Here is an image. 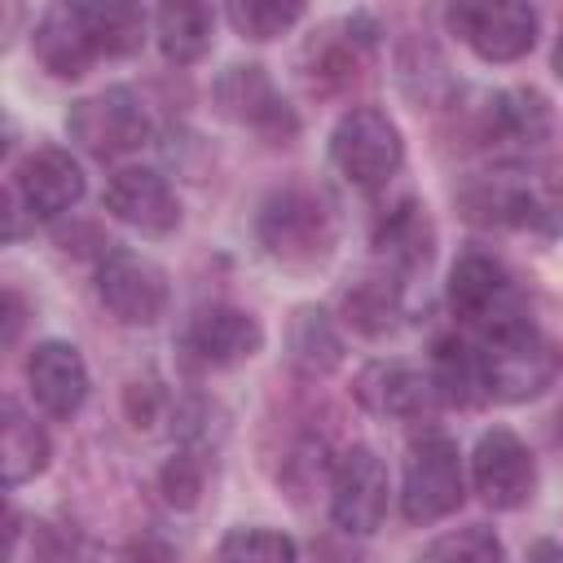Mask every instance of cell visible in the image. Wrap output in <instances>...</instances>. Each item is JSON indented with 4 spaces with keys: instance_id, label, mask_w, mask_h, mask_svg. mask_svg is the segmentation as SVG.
<instances>
[{
    "instance_id": "29",
    "label": "cell",
    "mask_w": 563,
    "mask_h": 563,
    "mask_svg": "<svg viewBox=\"0 0 563 563\" xmlns=\"http://www.w3.org/2000/svg\"><path fill=\"white\" fill-rule=\"evenodd\" d=\"M427 563H501V541L493 537V528L471 523V528L440 537L427 550Z\"/></svg>"
},
{
    "instance_id": "18",
    "label": "cell",
    "mask_w": 563,
    "mask_h": 563,
    "mask_svg": "<svg viewBox=\"0 0 563 563\" xmlns=\"http://www.w3.org/2000/svg\"><path fill=\"white\" fill-rule=\"evenodd\" d=\"M356 396L365 409L387 413V418H422L440 405L431 374L409 369V365H369L356 383Z\"/></svg>"
},
{
    "instance_id": "24",
    "label": "cell",
    "mask_w": 563,
    "mask_h": 563,
    "mask_svg": "<svg viewBox=\"0 0 563 563\" xmlns=\"http://www.w3.org/2000/svg\"><path fill=\"white\" fill-rule=\"evenodd\" d=\"M290 361L303 374H330L343 361V339L321 308H299L290 321Z\"/></svg>"
},
{
    "instance_id": "5",
    "label": "cell",
    "mask_w": 563,
    "mask_h": 563,
    "mask_svg": "<svg viewBox=\"0 0 563 563\" xmlns=\"http://www.w3.org/2000/svg\"><path fill=\"white\" fill-rule=\"evenodd\" d=\"M66 132L92 158H123V154H136L150 141V114H145L136 92L101 88V92H92V97L70 106Z\"/></svg>"
},
{
    "instance_id": "4",
    "label": "cell",
    "mask_w": 563,
    "mask_h": 563,
    "mask_svg": "<svg viewBox=\"0 0 563 563\" xmlns=\"http://www.w3.org/2000/svg\"><path fill=\"white\" fill-rule=\"evenodd\" d=\"M330 158H334V167H339L352 185H361V189H383V185L400 172L405 141H400L396 123H391L383 110L356 106V110H347V114L334 123Z\"/></svg>"
},
{
    "instance_id": "20",
    "label": "cell",
    "mask_w": 563,
    "mask_h": 563,
    "mask_svg": "<svg viewBox=\"0 0 563 563\" xmlns=\"http://www.w3.org/2000/svg\"><path fill=\"white\" fill-rule=\"evenodd\" d=\"M211 31H216V13L207 4H163L154 13L158 48L176 66H194L211 48Z\"/></svg>"
},
{
    "instance_id": "22",
    "label": "cell",
    "mask_w": 563,
    "mask_h": 563,
    "mask_svg": "<svg viewBox=\"0 0 563 563\" xmlns=\"http://www.w3.org/2000/svg\"><path fill=\"white\" fill-rule=\"evenodd\" d=\"M431 383L440 391V400L449 405H471L484 396V383H479V356L471 343H462L457 334H444L435 339L431 347Z\"/></svg>"
},
{
    "instance_id": "32",
    "label": "cell",
    "mask_w": 563,
    "mask_h": 563,
    "mask_svg": "<svg viewBox=\"0 0 563 563\" xmlns=\"http://www.w3.org/2000/svg\"><path fill=\"white\" fill-rule=\"evenodd\" d=\"M119 563H172V550L145 537V541H132V545L119 554Z\"/></svg>"
},
{
    "instance_id": "33",
    "label": "cell",
    "mask_w": 563,
    "mask_h": 563,
    "mask_svg": "<svg viewBox=\"0 0 563 563\" xmlns=\"http://www.w3.org/2000/svg\"><path fill=\"white\" fill-rule=\"evenodd\" d=\"M22 330V299L13 290H4V343H13Z\"/></svg>"
},
{
    "instance_id": "19",
    "label": "cell",
    "mask_w": 563,
    "mask_h": 563,
    "mask_svg": "<svg viewBox=\"0 0 563 563\" xmlns=\"http://www.w3.org/2000/svg\"><path fill=\"white\" fill-rule=\"evenodd\" d=\"M545 132H550V106L537 88H506L479 106V136L484 141L537 145Z\"/></svg>"
},
{
    "instance_id": "26",
    "label": "cell",
    "mask_w": 563,
    "mask_h": 563,
    "mask_svg": "<svg viewBox=\"0 0 563 563\" xmlns=\"http://www.w3.org/2000/svg\"><path fill=\"white\" fill-rule=\"evenodd\" d=\"M343 312L361 334H383L396 325L400 312V295L391 277H361L347 295H343Z\"/></svg>"
},
{
    "instance_id": "13",
    "label": "cell",
    "mask_w": 563,
    "mask_h": 563,
    "mask_svg": "<svg viewBox=\"0 0 563 563\" xmlns=\"http://www.w3.org/2000/svg\"><path fill=\"white\" fill-rule=\"evenodd\" d=\"M462 207L475 224H506V229H554L559 224L541 189H532L528 180H515V172L475 176L462 189Z\"/></svg>"
},
{
    "instance_id": "1",
    "label": "cell",
    "mask_w": 563,
    "mask_h": 563,
    "mask_svg": "<svg viewBox=\"0 0 563 563\" xmlns=\"http://www.w3.org/2000/svg\"><path fill=\"white\" fill-rule=\"evenodd\" d=\"M475 356H479L484 396L506 400V405L541 396L563 374V347L545 330H537L523 312L484 330V343L475 347Z\"/></svg>"
},
{
    "instance_id": "12",
    "label": "cell",
    "mask_w": 563,
    "mask_h": 563,
    "mask_svg": "<svg viewBox=\"0 0 563 563\" xmlns=\"http://www.w3.org/2000/svg\"><path fill=\"white\" fill-rule=\"evenodd\" d=\"M449 308L466 325L493 330L510 317H519V295L510 273L488 255H462L449 273Z\"/></svg>"
},
{
    "instance_id": "28",
    "label": "cell",
    "mask_w": 563,
    "mask_h": 563,
    "mask_svg": "<svg viewBox=\"0 0 563 563\" xmlns=\"http://www.w3.org/2000/svg\"><path fill=\"white\" fill-rule=\"evenodd\" d=\"M299 18H303V4H277V0H233L229 4V22L246 40H273L286 26H295Z\"/></svg>"
},
{
    "instance_id": "10",
    "label": "cell",
    "mask_w": 563,
    "mask_h": 563,
    "mask_svg": "<svg viewBox=\"0 0 563 563\" xmlns=\"http://www.w3.org/2000/svg\"><path fill=\"white\" fill-rule=\"evenodd\" d=\"M471 479H475V493L484 497V506L515 510L532 497L537 466H532V453L523 449V440L515 431L493 427L479 435V444L471 453Z\"/></svg>"
},
{
    "instance_id": "8",
    "label": "cell",
    "mask_w": 563,
    "mask_h": 563,
    "mask_svg": "<svg viewBox=\"0 0 563 563\" xmlns=\"http://www.w3.org/2000/svg\"><path fill=\"white\" fill-rule=\"evenodd\" d=\"M97 295L123 325H154L167 308V273L154 260L114 246L97 264Z\"/></svg>"
},
{
    "instance_id": "23",
    "label": "cell",
    "mask_w": 563,
    "mask_h": 563,
    "mask_svg": "<svg viewBox=\"0 0 563 563\" xmlns=\"http://www.w3.org/2000/svg\"><path fill=\"white\" fill-rule=\"evenodd\" d=\"M0 453H4L0 462H4V484L9 488L35 479L48 466V435L13 400H4V444H0Z\"/></svg>"
},
{
    "instance_id": "2",
    "label": "cell",
    "mask_w": 563,
    "mask_h": 563,
    "mask_svg": "<svg viewBox=\"0 0 563 563\" xmlns=\"http://www.w3.org/2000/svg\"><path fill=\"white\" fill-rule=\"evenodd\" d=\"M255 233H260L264 251L277 264H290V268L321 264L334 246V220H330L325 202L308 189H295V185L264 198Z\"/></svg>"
},
{
    "instance_id": "7",
    "label": "cell",
    "mask_w": 563,
    "mask_h": 563,
    "mask_svg": "<svg viewBox=\"0 0 563 563\" xmlns=\"http://www.w3.org/2000/svg\"><path fill=\"white\" fill-rule=\"evenodd\" d=\"M444 22L484 62H515L537 44V9L515 0H462L449 4Z\"/></svg>"
},
{
    "instance_id": "16",
    "label": "cell",
    "mask_w": 563,
    "mask_h": 563,
    "mask_svg": "<svg viewBox=\"0 0 563 563\" xmlns=\"http://www.w3.org/2000/svg\"><path fill=\"white\" fill-rule=\"evenodd\" d=\"M26 383H31V396L44 413L53 418H70L84 396H88V365L84 356L62 343V339H48V343H35L31 356H26Z\"/></svg>"
},
{
    "instance_id": "3",
    "label": "cell",
    "mask_w": 563,
    "mask_h": 563,
    "mask_svg": "<svg viewBox=\"0 0 563 563\" xmlns=\"http://www.w3.org/2000/svg\"><path fill=\"white\" fill-rule=\"evenodd\" d=\"M84 198V172L70 158V150H35L13 167V180L4 189V220L9 238H18V216L26 211L31 220H57Z\"/></svg>"
},
{
    "instance_id": "14",
    "label": "cell",
    "mask_w": 563,
    "mask_h": 563,
    "mask_svg": "<svg viewBox=\"0 0 563 563\" xmlns=\"http://www.w3.org/2000/svg\"><path fill=\"white\" fill-rule=\"evenodd\" d=\"M211 97H216V110L224 119L242 123V128H255L264 136H290L295 132V114L277 97V88L264 75V66H229L216 79Z\"/></svg>"
},
{
    "instance_id": "30",
    "label": "cell",
    "mask_w": 563,
    "mask_h": 563,
    "mask_svg": "<svg viewBox=\"0 0 563 563\" xmlns=\"http://www.w3.org/2000/svg\"><path fill=\"white\" fill-rule=\"evenodd\" d=\"M202 479H207L202 462H198L194 453H176V457H172V462L158 471V493H163V501H167V506L189 510V506H198Z\"/></svg>"
},
{
    "instance_id": "21",
    "label": "cell",
    "mask_w": 563,
    "mask_h": 563,
    "mask_svg": "<svg viewBox=\"0 0 563 563\" xmlns=\"http://www.w3.org/2000/svg\"><path fill=\"white\" fill-rule=\"evenodd\" d=\"M79 13H84V26H88L101 57H128L145 40V13L136 4H123V0L88 4V0H79Z\"/></svg>"
},
{
    "instance_id": "25",
    "label": "cell",
    "mask_w": 563,
    "mask_h": 563,
    "mask_svg": "<svg viewBox=\"0 0 563 563\" xmlns=\"http://www.w3.org/2000/svg\"><path fill=\"white\" fill-rule=\"evenodd\" d=\"M374 242H378V251H383L391 264H400V268H418V264L431 260V224H427V216H422L418 202H400V207L378 224Z\"/></svg>"
},
{
    "instance_id": "17",
    "label": "cell",
    "mask_w": 563,
    "mask_h": 563,
    "mask_svg": "<svg viewBox=\"0 0 563 563\" xmlns=\"http://www.w3.org/2000/svg\"><path fill=\"white\" fill-rule=\"evenodd\" d=\"M35 57L57 79H79L101 53L84 26L79 4H53L35 26Z\"/></svg>"
},
{
    "instance_id": "31",
    "label": "cell",
    "mask_w": 563,
    "mask_h": 563,
    "mask_svg": "<svg viewBox=\"0 0 563 563\" xmlns=\"http://www.w3.org/2000/svg\"><path fill=\"white\" fill-rule=\"evenodd\" d=\"M154 405H158V387L154 383H132L128 387V418H132V427H150L154 422Z\"/></svg>"
},
{
    "instance_id": "36",
    "label": "cell",
    "mask_w": 563,
    "mask_h": 563,
    "mask_svg": "<svg viewBox=\"0 0 563 563\" xmlns=\"http://www.w3.org/2000/svg\"><path fill=\"white\" fill-rule=\"evenodd\" d=\"M554 440H559V444H563V405H559V409H554Z\"/></svg>"
},
{
    "instance_id": "6",
    "label": "cell",
    "mask_w": 563,
    "mask_h": 563,
    "mask_svg": "<svg viewBox=\"0 0 563 563\" xmlns=\"http://www.w3.org/2000/svg\"><path fill=\"white\" fill-rule=\"evenodd\" d=\"M466 479L462 457L449 435H422L405 457V484H400V510L409 523H435L462 506Z\"/></svg>"
},
{
    "instance_id": "15",
    "label": "cell",
    "mask_w": 563,
    "mask_h": 563,
    "mask_svg": "<svg viewBox=\"0 0 563 563\" xmlns=\"http://www.w3.org/2000/svg\"><path fill=\"white\" fill-rule=\"evenodd\" d=\"M106 207L123 224H132V229H141L150 238H163V233H172L180 224L176 194L167 189V180L158 172H145V167L114 172L110 185H106Z\"/></svg>"
},
{
    "instance_id": "27",
    "label": "cell",
    "mask_w": 563,
    "mask_h": 563,
    "mask_svg": "<svg viewBox=\"0 0 563 563\" xmlns=\"http://www.w3.org/2000/svg\"><path fill=\"white\" fill-rule=\"evenodd\" d=\"M220 563H299L295 541L273 528H233L220 541Z\"/></svg>"
},
{
    "instance_id": "35",
    "label": "cell",
    "mask_w": 563,
    "mask_h": 563,
    "mask_svg": "<svg viewBox=\"0 0 563 563\" xmlns=\"http://www.w3.org/2000/svg\"><path fill=\"white\" fill-rule=\"evenodd\" d=\"M554 75L563 79V31H559V44H554Z\"/></svg>"
},
{
    "instance_id": "11",
    "label": "cell",
    "mask_w": 563,
    "mask_h": 563,
    "mask_svg": "<svg viewBox=\"0 0 563 563\" xmlns=\"http://www.w3.org/2000/svg\"><path fill=\"white\" fill-rule=\"evenodd\" d=\"M180 347L202 369H229V365H238V361H246V356H255L264 347V330L242 308L207 303V308H198L189 317V325L180 334Z\"/></svg>"
},
{
    "instance_id": "34",
    "label": "cell",
    "mask_w": 563,
    "mask_h": 563,
    "mask_svg": "<svg viewBox=\"0 0 563 563\" xmlns=\"http://www.w3.org/2000/svg\"><path fill=\"white\" fill-rule=\"evenodd\" d=\"M528 563H563V545H554V541H537V545L528 550Z\"/></svg>"
},
{
    "instance_id": "9",
    "label": "cell",
    "mask_w": 563,
    "mask_h": 563,
    "mask_svg": "<svg viewBox=\"0 0 563 563\" xmlns=\"http://www.w3.org/2000/svg\"><path fill=\"white\" fill-rule=\"evenodd\" d=\"M330 515L343 532L365 537L383 523L387 515V471L374 457V449L352 444L339 453L330 471Z\"/></svg>"
}]
</instances>
